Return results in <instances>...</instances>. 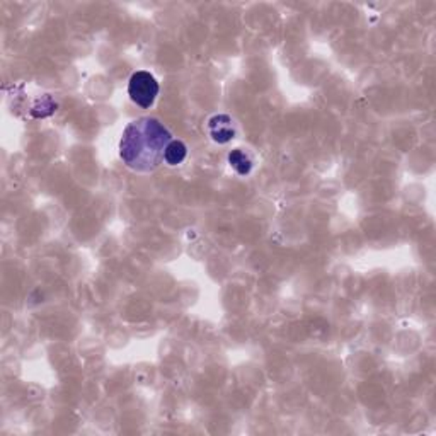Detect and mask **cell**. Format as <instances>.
I'll return each instance as SVG.
<instances>
[{"label": "cell", "mask_w": 436, "mask_h": 436, "mask_svg": "<svg viewBox=\"0 0 436 436\" xmlns=\"http://www.w3.org/2000/svg\"><path fill=\"white\" fill-rule=\"evenodd\" d=\"M188 155V147L183 143L181 140H172L171 143L167 145L166 154H164V160L169 164V166H178V164L183 162Z\"/></svg>", "instance_id": "obj_5"}, {"label": "cell", "mask_w": 436, "mask_h": 436, "mask_svg": "<svg viewBox=\"0 0 436 436\" xmlns=\"http://www.w3.org/2000/svg\"><path fill=\"white\" fill-rule=\"evenodd\" d=\"M208 132L217 143H227L235 136L234 125H232L230 116L227 115H217L211 118L208 121Z\"/></svg>", "instance_id": "obj_3"}, {"label": "cell", "mask_w": 436, "mask_h": 436, "mask_svg": "<svg viewBox=\"0 0 436 436\" xmlns=\"http://www.w3.org/2000/svg\"><path fill=\"white\" fill-rule=\"evenodd\" d=\"M128 94L133 103L147 109L154 104L157 94H159V84H157L155 77L152 73L140 70V72H135L129 78Z\"/></svg>", "instance_id": "obj_2"}, {"label": "cell", "mask_w": 436, "mask_h": 436, "mask_svg": "<svg viewBox=\"0 0 436 436\" xmlns=\"http://www.w3.org/2000/svg\"><path fill=\"white\" fill-rule=\"evenodd\" d=\"M229 164L235 169V172L241 176H247L253 171V159L247 152L241 150V148H235L229 154Z\"/></svg>", "instance_id": "obj_4"}, {"label": "cell", "mask_w": 436, "mask_h": 436, "mask_svg": "<svg viewBox=\"0 0 436 436\" xmlns=\"http://www.w3.org/2000/svg\"><path fill=\"white\" fill-rule=\"evenodd\" d=\"M171 132L155 118H140L125 128L120 140V155L136 172L155 171L164 160Z\"/></svg>", "instance_id": "obj_1"}]
</instances>
